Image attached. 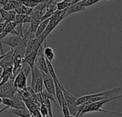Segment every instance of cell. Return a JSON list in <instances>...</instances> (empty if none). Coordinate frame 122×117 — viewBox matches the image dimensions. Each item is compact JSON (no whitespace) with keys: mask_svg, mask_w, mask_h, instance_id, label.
Here are the masks:
<instances>
[{"mask_svg":"<svg viewBox=\"0 0 122 117\" xmlns=\"http://www.w3.org/2000/svg\"><path fill=\"white\" fill-rule=\"evenodd\" d=\"M60 88H62V91L63 92L65 102L70 110L71 115L76 116L78 112V107H79V106L76 105V101L78 98L75 97L70 92H68L66 89H65L63 86H62Z\"/></svg>","mask_w":122,"mask_h":117,"instance_id":"6da1fadb","label":"cell"},{"mask_svg":"<svg viewBox=\"0 0 122 117\" xmlns=\"http://www.w3.org/2000/svg\"><path fill=\"white\" fill-rule=\"evenodd\" d=\"M15 78V77L13 76L6 84L2 86H0V96L1 97L12 98L17 93V90L16 89L14 84Z\"/></svg>","mask_w":122,"mask_h":117,"instance_id":"7a4b0ae2","label":"cell"},{"mask_svg":"<svg viewBox=\"0 0 122 117\" xmlns=\"http://www.w3.org/2000/svg\"><path fill=\"white\" fill-rule=\"evenodd\" d=\"M25 43L23 39L20 35H13L12 36H9L5 37V40L2 42V44H5L11 47V49H16L22 44ZM26 44V43H25Z\"/></svg>","mask_w":122,"mask_h":117,"instance_id":"3957f363","label":"cell"},{"mask_svg":"<svg viewBox=\"0 0 122 117\" xmlns=\"http://www.w3.org/2000/svg\"><path fill=\"white\" fill-rule=\"evenodd\" d=\"M27 77L25 76L24 72L20 71L15 78L14 84L17 90L26 89L27 88Z\"/></svg>","mask_w":122,"mask_h":117,"instance_id":"277c9868","label":"cell"},{"mask_svg":"<svg viewBox=\"0 0 122 117\" xmlns=\"http://www.w3.org/2000/svg\"><path fill=\"white\" fill-rule=\"evenodd\" d=\"M42 75H43L44 86L45 89L50 94L55 96V83L54 80L50 75H47L43 72H42Z\"/></svg>","mask_w":122,"mask_h":117,"instance_id":"5b68a950","label":"cell"},{"mask_svg":"<svg viewBox=\"0 0 122 117\" xmlns=\"http://www.w3.org/2000/svg\"><path fill=\"white\" fill-rule=\"evenodd\" d=\"M39 49H36L33 52H32L31 53H30L29 55L25 56L24 57V60L23 62L27 63L31 68L32 69L34 68V66H35L36 63V60H37V55H38V52H39Z\"/></svg>","mask_w":122,"mask_h":117,"instance_id":"8992f818","label":"cell"},{"mask_svg":"<svg viewBox=\"0 0 122 117\" xmlns=\"http://www.w3.org/2000/svg\"><path fill=\"white\" fill-rule=\"evenodd\" d=\"M31 73H32V80H31V85H30V86L34 89L35 86V84H36L38 78L42 75V71L39 68V67L35 64V66H34V68L32 69Z\"/></svg>","mask_w":122,"mask_h":117,"instance_id":"52a82bcc","label":"cell"},{"mask_svg":"<svg viewBox=\"0 0 122 117\" xmlns=\"http://www.w3.org/2000/svg\"><path fill=\"white\" fill-rule=\"evenodd\" d=\"M85 10H86V7L81 6L79 3L73 4V5H71L67 9L66 16H68V15H72V14L76 13V12H81V11H85Z\"/></svg>","mask_w":122,"mask_h":117,"instance_id":"ba28073f","label":"cell"},{"mask_svg":"<svg viewBox=\"0 0 122 117\" xmlns=\"http://www.w3.org/2000/svg\"><path fill=\"white\" fill-rule=\"evenodd\" d=\"M12 114L20 116V117H32L30 111L28 109H16L12 108L10 111Z\"/></svg>","mask_w":122,"mask_h":117,"instance_id":"9c48e42d","label":"cell"},{"mask_svg":"<svg viewBox=\"0 0 122 117\" xmlns=\"http://www.w3.org/2000/svg\"><path fill=\"white\" fill-rule=\"evenodd\" d=\"M46 61H47V68H48V71H49V74L50 76L52 78V79L54 80L55 82H57V84L61 87L63 85L60 83V82L58 80V78L56 75V73L55 71V69H54V67L52 64V62H50V61H48L47 59H46Z\"/></svg>","mask_w":122,"mask_h":117,"instance_id":"30bf717a","label":"cell"},{"mask_svg":"<svg viewBox=\"0 0 122 117\" xmlns=\"http://www.w3.org/2000/svg\"><path fill=\"white\" fill-rule=\"evenodd\" d=\"M55 96L57 98L58 104L60 107L61 109V106H62V102H63V99L64 98V96H63V92L62 91V88H60V86L57 84V82H55Z\"/></svg>","mask_w":122,"mask_h":117,"instance_id":"8fae6325","label":"cell"},{"mask_svg":"<svg viewBox=\"0 0 122 117\" xmlns=\"http://www.w3.org/2000/svg\"><path fill=\"white\" fill-rule=\"evenodd\" d=\"M50 19H51V17L47 19V20H45L41 21V22H40L38 28H37V30L36 32V34H35L36 37H38L39 36H40L44 32V31L45 30L46 27H47V25H48V24H49V22L50 21Z\"/></svg>","mask_w":122,"mask_h":117,"instance_id":"7c38bea8","label":"cell"},{"mask_svg":"<svg viewBox=\"0 0 122 117\" xmlns=\"http://www.w3.org/2000/svg\"><path fill=\"white\" fill-rule=\"evenodd\" d=\"M43 53H44V55H45L46 59H47L50 62H52L54 60V58H55V52H54L53 49L52 47H47V46L44 47Z\"/></svg>","mask_w":122,"mask_h":117,"instance_id":"4fadbf2b","label":"cell"},{"mask_svg":"<svg viewBox=\"0 0 122 117\" xmlns=\"http://www.w3.org/2000/svg\"><path fill=\"white\" fill-rule=\"evenodd\" d=\"M43 87H44V82H43V75L42 72V75L38 78L34 88V91L35 93H40L43 91Z\"/></svg>","mask_w":122,"mask_h":117,"instance_id":"5bb4252c","label":"cell"},{"mask_svg":"<svg viewBox=\"0 0 122 117\" xmlns=\"http://www.w3.org/2000/svg\"><path fill=\"white\" fill-rule=\"evenodd\" d=\"M42 2L44 1H41V0H23L22 4L29 8L34 9Z\"/></svg>","mask_w":122,"mask_h":117,"instance_id":"9a60e30c","label":"cell"},{"mask_svg":"<svg viewBox=\"0 0 122 117\" xmlns=\"http://www.w3.org/2000/svg\"><path fill=\"white\" fill-rule=\"evenodd\" d=\"M15 10L16 11V12H17V14H21V15H29V14L32 12V9L29 8V7L25 6L24 5H22L21 7L17 8V9Z\"/></svg>","mask_w":122,"mask_h":117,"instance_id":"2e32d148","label":"cell"},{"mask_svg":"<svg viewBox=\"0 0 122 117\" xmlns=\"http://www.w3.org/2000/svg\"><path fill=\"white\" fill-rule=\"evenodd\" d=\"M72 4H71L70 2L65 1V0H63L62 2H57V10L61 11V10H64L68 9Z\"/></svg>","mask_w":122,"mask_h":117,"instance_id":"e0dca14e","label":"cell"},{"mask_svg":"<svg viewBox=\"0 0 122 117\" xmlns=\"http://www.w3.org/2000/svg\"><path fill=\"white\" fill-rule=\"evenodd\" d=\"M102 1V0H83V1L78 2L81 6L84 7H89V6H91V5H93L99 2Z\"/></svg>","mask_w":122,"mask_h":117,"instance_id":"ac0fdd59","label":"cell"},{"mask_svg":"<svg viewBox=\"0 0 122 117\" xmlns=\"http://www.w3.org/2000/svg\"><path fill=\"white\" fill-rule=\"evenodd\" d=\"M41 103H43L47 111H48V113H49V115H50V117H54L53 116V114H52V106H51V102L49 99H44L41 101Z\"/></svg>","mask_w":122,"mask_h":117,"instance_id":"d6986e66","label":"cell"},{"mask_svg":"<svg viewBox=\"0 0 122 117\" xmlns=\"http://www.w3.org/2000/svg\"><path fill=\"white\" fill-rule=\"evenodd\" d=\"M21 71H22V72H24V73L25 74V76L28 78L30 73L32 72V68H31L27 63L23 62V63H22V67H21Z\"/></svg>","mask_w":122,"mask_h":117,"instance_id":"ffe728a7","label":"cell"},{"mask_svg":"<svg viewBox=\"0 0 122 117\" xmlns=\"http://www.w3.org/2000/svg\"><path fill=\"white\" fill-rule=\"evenodd\" d=\"M2 104L5 106H7L9 108H12L13 106V100L12 98H3Z\"/></svg>","mask_w":122,"mask_h":117,"instance_id":"44dd1931","label":"cell"},{"mask_svg":"<svg viewBox=\"0 0 122 117\" xmlns=\"http://www.w3.org/2000/svg\"><path fill=\"white\" fill-rule=\"evenodd\" d=\"M0 17H1L5 21H9V12L3 10L2 8H0Z\"/></svg>","mask_w":122,"mask_h":117,"instance_id":"7402d4cb","label":"cell"},{"mask_svg":"<svg viewBox=\"0 0 122 117\" xmlns=\"http://www.w3.org/2000/svg\"><path fill=\"white\" fill-rule=\"evenodd\" d=\"M40 113L42 115L43 117H50L48 111H47L46 106L43 103L40 104Z\"/></svg>","mask_w":122,"mask_h":117,"instance_id":"603a6c76","label":"cell"},{"mask_svg":"<svg viewBox=\"0 0 122 117\" xmlns=\"http://www.w3.org/2000/svg\"><path fill=\"white\" fill-rule=\"evenodd\" d=\"M2 9L5 10H6V11H7V12H10V11H11V10H14L15 8H14L13 5H12V0H10L8 3H7L5 5H4V6L2 7Z\"/></svg>","mask_w":122,"mask_h":117,"instance_id":"cb8c5ba5","label":"cell"},{"mask_svg":"<svg viewBox=\"0 0 122 117\" xmlns=\"http://www.w3.org/2000/svg\"><path fill=\"white\" fill-rule=\"evenodd\" d=\"M17 15V13L16 12V11L15 10L10 11L9 12V21L10 22H15Z\"/></svg>","mask_w":122,"mask_h":117,"instance_id":"d4e9b609","label":"cell"},{"mask_svg":"<svg viewBox=\"0 0 122 117\" xmlns=\"http://www.w3.org/2000/svg\"><path fill=\"white\" fill-rule=\"evenodd\" d=\"M9 22H2L0 23V35H1L2 33H3L5 32V27L7 25Z\"/></svg>","mask_w":122,"mask_h":117,"instance_id":"484cf974","label":"cell"},{"mask_svg":"<svg viewBox=\"0 0 122 117\" xmlns=\"http://www.w3.org/2000/svg\"><path fill=\"white\" fill-rule=\"evenodd\" d=\"M9 1H10V0H0V5H1L3 7V6L5 5L7 3H8Z\"/></svg>","mask_w":122,"mask_h":117,"instance_id":"4316f807","label":"cell"},{"mask_svg":"<svg viewBox=\"0 0 122 117\" xmlns=\"http://www.w3.org/2000/svg\"><path fill=\"white\" fill-rule=\"evenodd\" d=\"M3 73H4V68L1 65H0V78H1L2 76L3 75Z\"/></svg>","mask_w":122,"mask_h":117,"instance_id":"83f0119b","label":"cell"},{"mask_svg":"<svg viewBox=\"0 0 122 117\" xmlns=\"http://www.w3.org/2000/svg\"><path fill=\"white\" fill-rule=\"evenodd\" d=\"M7 52H5V53H4V54H0V62H1V61H2L3 58L7 55Z\"/></svg>","mask_w":122,"mask_h":117,"instance_id":"f1b7e54d","label":"cell"},{"mask_svg":"<svg viewBox=\"0 0 122 117\" xmlns=\"http://www.w3.org/2000/svg\"><path fill=\"white\" fill-rule=\"evenodd\" d=\"M8 108H8L7 106H5V108H2L1 110H0V114H1V113H2V112H5V111H6L7 109H8Z\"/></svg>","mask_w":122,"mask_h":117,"instance_id":"f546056e","label":"cell"},{"mask_svg":"<svg viewBox=\"0 0 122 117\" xmlns=\"http://www.w3.org/2000/svg\"><path fill=\"white\" fill-rule=\"evenodd\" d=\"M81 1H83V0H75V1H74V2H73V4H76V3H78V2H81Z\"/></svg>","mask_w":122,"mask_h":117,"instance_id":"4dcf8cb0","label":"cell"},{"mask_svg":"<svg viewBox=\"0 0 122 117\" xmlns=\"http://www.w3.org/2000/svg\"><path fill=\"white\" fill-rule=\"evenodd\" d=\"M2 101H3V98L0 96V105L2 104Z\"/></svg>","mask_w":122,"mask_h":117,"instance_id":"1f68e13d","label":"cell"},{"mask_svg":"<svg viewBox=\"0 0 122 117\" xmlns=\"http://www.w3.org/2000/svg\"><path fill=\"white\" fill-rule=\"evenodd\" d=\"M15 1H16V2H20V3H22L23 0H15Z\"/></svg>","mask_w":122,"mask_h":117,"instance_id":"d6a6232c","label":"cell"},{"mask_svg":"<svg viewBox=\"0 0 122 117\" xmlns=\"http://www.w3.org/2000/svg\"><path fill=\"white\" fill-rule=\"evenodd\" d=\"M45 1H46V2H49V1H50V0H45Z\"/></svg>","mask_w":122,"mask_h":117,"instance_id":"836d02e7","label":"cell"},{"mask_svg":"<svg viewBox=\"0 0 122 117\" xmlns=\"http://www.w3.org/2000/svg\"><path fill=\"white\" fill-rule=\"evenodd\" d=\"M71 117H76V116H72V115H71Z\"/></svg>","mask_w":122,"mask_h":117,"instance_id":"e575fe53","label":"cell"},{"mask_svg":"<svg viewBox=\"0 0 122 117\" xmlns=\"http://www.w3.org/2000/svg\"><path fill=\"white\" fill-rule=\"evenodd\" d=\"M41 1H45V0H41Z\"/></svg>","mask_w":122,"mask_h":117,"instance_id":"d590c367","label":"cell"},{"mask_svg":"<svg viewBox=\"0 0 122 117\" xmlns=\"http://www.w3.org/2000/svg\"><path fill=\"white\" fill-rule=\"evenodd\" d=\"M81 117H83V116H81Z\"/></svg>","mask_w":122,"mask_h":117,"instance_id":"8d00e7d4","label":"cell"}]
</instances>
